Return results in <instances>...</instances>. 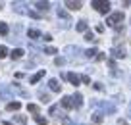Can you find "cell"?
I'll return each mask as SVG.
<instances>
[{
	"instance_id": "1",
	"label": "cell",
	"mask_w": 131,
	"mask_h": 125,
	"mask_svg": "<svg viewBox=\"0 0 131 125\" xmlns=\"http://www.w3.org/2000/svg\"><path fill=\"white\" fill-rule=\"evenodd\" d=\"M91 6L100 14H108V10H110V2H106V0H93Z\"/></svg>"
},
{
	"instance_id": "2",
	"label": "cell",
	"mask_w": 131,
	"mask_h": 125,
	"mask_svg": "<svg viewBox=\"0 0 131 125\" xmlns=\"http://www.w3.org/2000/svg\"><path fill=\"white\" fill-rule=\"evenodd\" d=\"M123 17H125V16H123L122 12H116V14H112V16H108V21H106V23L110 25V27H118V25L123 21Z\"/></svg>"
},
{
	"instance_id": "3",
	"label": "cell",
	"mask_w": 131,
	"mask_h": 125,
	"mask_svg": "<svg viewBox=\"0 0 131 125\" xmlns=\"http://www.w3.org/2000/svg\"><path fill=\"white\" fill-rule=\"evenodd\" d=\"M62 77H64V79H68L73 87H79V85H81V77H79L77 73H62Z\"/></svg>"
},
{
	"instance_id": "4",
	"label": "cell",
	"mask_w": 131,
	"mask_h": 125,
	"mask_svg": "<svg viewBox=\"0 0 131 125\" xmlns=\"http://www.w3.org/2000/svg\"><path fill=\"white\" fill-rule=\"evenodd\" d=\"M112 54H114V58L122 60V58H125V56H127V50H125V46H116Z\"/></svg>"
},
{
	"instance_id": "5",
	"label": "cell",
	"mask_w": 131,
	"mask_h": 125,
	"mask_svg": "<svg viewBox=\"0 0 131 125\" xmlns=\"http://www.w3.org/2000/svg\"><path fill=\"white\" fill-rule=\"evenodd\" d=\"M71 102H73V108H81V106H83V94L75 93L73 96H71Z\"/></svg>"
},
{
	"instance_id": "6",
	"label": "cell",
	"mask_w": 131,
	"mask_h": 125,
	"mask_svg": "<svg viewBox=\"0 0 131 125\" xmlns=\"http://www.w3.org/2000/svg\"><path fill=\"white\" fill-rule=\"evenodd\" d=\"M42 77H45V69H41V71H37L35 73V75H31V79H29V83H31V85H37L39 81L42 79Z\"/></svg>"
},
{
	"instance_id": "7",
	"label": "cell",
	"mask_w": 131,
	"mask_h": 125,
	"mask_svg": "<svg viewBox=\"0 0 131 125\" xmlns=\"http://www.w3.org/2000/svg\"><path fill=\"white\" fill-rule=\"evenodd\" d=\"M66 8H70V10H81L83 4H81V2H77V0H68V2H66Z\"/></svg>"
},
{
	"instance_id": "8",
	"label": "cell",
	"mask_w": 131,
	"mask_h": 125,
	"mask_svg": "<svg viewBox=\"0 0 131 125\" xmlns=\"http://www.w3.org/2000/svg\"><path fill=\"white\" fill-rule=\"evenodd\" d=\"M48 87H50V90H52V93H60V90H62V85L58 83L56 79H50V81H48Z\"/></svg>"
},
{
	"instance_id": "9",
	"label": "cell",
	"mask_w": 131,
	"mask_h": 125,
	"mask_svg": "<svg viewBox=\"0 0 131 125\" xmlns=\"http://www.w3.org/2000/svg\"><path fill=\"white\" fill-rule=\"evenodd\" d=\"M60 104H62V108H66V110H71V108H73V102H71V96H64V98H62V102H60Z\"/></svg>"
},
{
	"instance_id": "10",
	"label": "cell",
	"mask_w": 131,
	"mask_h": 125,
	"mask_svg": "<svg viewBox=\"0 0 131 125\" xmlns=\"http://www.w3.org/2000/svg\"><path fill=\"white\" fill-rule=\"evenodd\" d=\"M23 50L21 48H16V50H12V52H10V56H12V60H19V58H23Z\"/></svg>"
},
{
	"instance_id": "11",
	"label": "cell",
	"mask_w": 131,
	"mask_h": 125,
	"mask_svg": "<svg viewBox=\"0 0 131 125\" xmlns=\"http://www.w3.org/2000/svg\"><path fill=\"white\" fill-rule=\"evenodd\" d=\"M19 108H21V102H10V104L6 106V110H8V112H17Z\"/></svg>"
},
{
	"instance_id": "12",
	"label": "cell",
	"mask_w": 131,
	"mask_h": 125,
	"mask_svg": "<svg viewBox=\"0 0 131 125\" xmlns=\"http://www.w3.org/2000/svg\"><path fill=\"white\" fill-rule=\"evenodd\" d=\"M33 119H35V123L37 125H48V119H46V117H42V116H33Z\"/></svg>"
},
{
	"instance_id": "13",
	"label": "cell",
	"mask_w": 131,
	"mask_h": 125,
	"mask_svg": "<svg viewBox=\"0 0 131 125\" xmlns=\"http://www.w3.org/2000/svg\"><path fill=\"white\" fill-rule=\"evenodd\" d=\"M8 31H10L8 23H6V21H0V35H2V37H6V35H8Z\"/></svg>"
},
{
	"instance_id": "14",
	"label": "cell",
	"mask_w": 131,
	"mask_h": 125,
	"mask_svg": "<svg viewBox=\"0 0 131 125\" xmlns=\"http://www.w3.org/2000/svg\"><path fill=\"white\" fill-rule=\"evenodd\" d=\"M27 35H29V39H39V37H41V31H39V29H29Z\"/></svg>"
},
{
	"instance_id": "15",
	"label": "cell",
	"mask_w": 131,
	"mask_h": 125,
	"mask_svg": "<svg viewBox=\"0 0 131 125\" xmlns=\"http://www.w3.org/2000/svg\"><path fill=\"white\" fill-rule=\"evenodd\" d=\"M35 6H37V8L41 10V12H46V10L50 8V4H48V2H35Z\"/></svg>"
},
{
	"instance_id": "16",
	"label": "cell",
	"mask_w": 131,
	"mask_h": 125,
	"mask_svg": "<svg viewBox=\"0 0 131 125\" xmlns=\"http://www.w3.org/2000/svg\"><path fill=\"white\" fill-rule=\"evenodd\" d=\"M75 29H77V31L79 33H83V31H87V21H79V23H77V27H75Z\"/></svg>"
},
{
	"instance_id": "17",
	"label": "cell",
	"mask_w": 131,
	"mask_h": 125,
	"mask_svg": "<svg viewBox=\"0 0 131 125\" xmlns=\"http://www.w3.org/2000/svg\"><path fill=\"white\" fill-rule=\"evenodd\" d=\"M14 119H16L19 125H25V123H27V117H25V116H16Z\"/></svg>"
},
{
	"instance_id": "18",
	"label": "cell",
	"mask_w": 131,
	"mask_h": 125,
	"mask_svg": "<svg viewBox=\"0 0 131 125\" xmlns=\"http://www.w3.org/2000/svg\"><path fill=\"white\" fill-rule=\"evenodd\" d=\"M27 110H29L31 113H39V106H37V104H29Z\"/></svg>"
},
{
	"instance_id": "19",
	"label": "cell",
	"mask_w": 131,
	"mask_h": 125,
	"mask_svg": "<svg viewBox=\"0 0 131 125\" xmlns=\"http://www.w3.org/2000/svg\"><path fill=\"white\" fill-rule=\"evenodd\" d=\"M102 119H104L102 113H94V116H93V121H94V123H102Z\"/></svg>"
},
{
	"instance_id": "20",
	"label": "cell",
	"mask_w": 131,
	"mask_h": 125,
	"mask_svg": "<svg viewBox=\"0 0 131 125\" xmlns=\"http://www.w3.org/2000/svg\"><path fill=\"white\" fill-rule=\"evenodd\" d=\"M10 54V50L6 48V46H0V58H6Z\"/></svg>"
},
{
	"instance_id": "21",
	"label": "cell",
	"mask_w": 131,
	"mask_h": 125,
	"mask_svg": "<svg viewBox=\"0 0 131 125\" xmlns=\"http://www.w3.org/2000/svg\"><path fill=\"white\" fill-rule=\"evenodd\" d=\"M85 40H89V42H96V39L93 37V33H85Z\"/></svg>"
},
{
	"instance_id": "22",
	"label": "cell",
	"mask_w": 131,
	"mask_h": 125,
	"mask_svg": "<svg viewBox=\"0 0 131 125\" xmlns=\"http://www.w3.org/2000/svg\"><path fill=\"white\" fill-rule=\"evenodd\" d=\"M94 54H98V52H96L94 48H91V50H87V52H85V56H87V58H94Z\"/></svg>"
},
{
	"instance_id": "23",
	"label": "cell",
	"mask_w": 131,
	"mask_h": 125,
	"mask_svg": "<svg viewBox=\"0 0 131 125\" xmlns=\"http://www.w3.org/2000/svg\"><path fill=\"white\" fill-rule=\"evenodd\" d=\"M41 100L45 102V104H48V102H50V96H48V94H45V93H41Z\"/></svg>"
},
{
	"instance_id": "24",
	"label": "cell",
	"mask_w": 131,
	"mask_h": 125,
	"mask_svg": "<svg viewBox=\"0 0 131 125\" xmlns=\"http://www.w3.org/2000/svg\"><path fill=\"white\" fill-rule=\"evenodd\" d=\"M46 54H52L54 56V54H58V50L54 48V46H48V48H46Z\"/></svg>"
},
{
	"instance_id": "25",
	"label": "cell",
	"mask_w": 131,
	"mask_h": 125,
	"mask_svg": "<svg viewBox=\"0 0 131 125\" xmlns=\"http://www.w3.org/2000/svg\"><path fill=\"white\" fill-rule=\"evenodd\" d=\"M58 16H60V17H66V19L70 21V16H68V14L64 12V10H58Z\"/></svg>"
},
{
	"instance_id": "26",
	"label": "cell",
	"mask_w": 131,
	"mask_h": 125,
	"mask_svg": "<svg viewBox=\"0 0 131 125\" xmlns=\"http://www.w3.org/2000/svg\"><path fill=\"white\" fill-rule=\"evenodd\" d=\"M64 64H66L64 58H56V65H64Z\"/></svg>"
},
{
	"instance_id": "27",
	"label": "cell",
	"mask_w": 131,
	"mask_h": 125,
	"mask_svg": "<svg viewBox=\"0 0 131 125\" xmlns=\"http://www.w3.org/2000/svg\"><path fill=\"white\" fill-rule=\"evenodd\" d=\"M96 33H104V25H96Z\"/></svg>"
},
{
	"instance_id": "28",
	"label": "cell",
	"mask_w": 131,
	"mask_h": 125,
	"mask_svg": "<svg viewBox=\"0 0 131 125\" xmlns=\"http://www.w3.org/2000/svg\"><path fill=\"white\" fill-rule=\"evenodd\" d=\"M89 81H91V79H89V77H87V75H83V77H81V83H85V85H87V83H89Z\"/></svg>"
},
{
	"instance_id": "29",
	"label": "cell",
	"mask_w": 131,
	"mask_h": 125,
	"mask_svg": "<svg viewBox=\"0 0 131 125\" xmlns=\"http://www.w3.org/2000/svg\"><path fill=\"white\" fill-rule=\"evenodd\" d=\"M93 87H94V89H96V90H102V85H100V83H94Z\"/></svg>"
},
{
	"instance_id": "30",
	"label": "cell",
	"mask_w": 131,
	"mask_h": 125,
	"mask_svg": "<svg viewBox=\"0 0 131 125\" xmlns=\"http://www.w3.org/2000/svg\"><path fill=\"white\" fill-rule=\"evenodd\" d=\"M96 60H98V62H102V60H104V54L98 52V54H96Z\"/></svg>"
},
{
	"instance_id": "31",
	"label": "cell",
	"mask_w": 131,
	"mask_h": 125,
	"mask_svg": "<svg viewBox=\"0 0 131 125\" xmlns=\"http://www.w3.org/2000/svg\"><path fill=\"white\" fill-rule=\"evenodd\" d=\"M4 125H12V123H10V121H4Z\"/></svg>"
},
{
	"instance_id": "32",
	"label": "cell",
	"mask_w": 131,
	"mask_h": 125,
	"mask_svg": "<svg viewBox=\"0 0 131 125\" xmlns=\"http://www.w3.org/2000/svg\"><path fill=\"white\" fill-rule=\"evenodd\" d=\"M2 6H4V4H2V2H0V10H2Z\"/></svg>"
}]
</instances>
